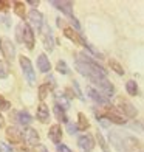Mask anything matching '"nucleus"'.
I'll return each mask as SVG.
<instances>
[{
	"label": "nucleus",
	"mask_w": 144,
	"mask_h": 152,
	"mask_svg": "<svg viewBox=\"0 0 144 152\" xmlns=\"http://www.w3.org/2000/svg\"><path fill=\"white\" fill-rule=\"evenodd\" d=\"M110 141L119 152H141V143L132 135H121L118 132H110Z\"/></svg>",
	"instance_id": "obj_1"
},
{
	"label": "nucleus",
	"mask_w": 144,
	"mask_h": 152,
	"mask_svg": "<svg viewBox=\"0 0 144 152\" xmlns=\"http://www.w3.org/2000/svg\"><path fill=\"white\" fill-rule=\"evenodd\" d=\"M19 62H20V67H22V70H23V73L26 76V79H28V82H30L31 86L36 84V75H34L31 61L26 58V56H20L19 58Z\"/></svg>",
	"instance_id": "obj_2"
},
{
	"label": "nucleus",
	"mask_w": 144,
	"mask_h": 152,
	"mask_svg": "<svg viewBox=\"0 0 144 152\" xmlns=\"http://www.w3.org/2000/svg\"><path fill=\"white\" fill-rule=\"evenodd\" d=\"M0 50H2L3 58H6L8 61L14 59V54H16V48L12 45V42L8 37H2L0 39Z\"/></svg>",
	"instance_id": "obj_3"
},
{
	"label": "nucleus",
	"mask_w": 144,
	"mask_h": 152,
	"mask_svg": "<svg viewBox=\"0 0 144 152\" xmlns=\"http://www.w3.org/2000/svg\"><path fill=\"white\" fill-rule=\"evenodd\" d=\"M23 141L26 146H30V148H34V146H39V134H37V130H34L33 127H26L23 132Z\"/></svg>",
	"instance_id": "obj_4"
},
{
	"label": "nucleus",
	"mask_w": 144,
	"mask_h": 152,
	"mask_svg": "<svg viewBox=\"0 0 144 152\" xmlns=\"http://www.w3.org/2000/svg\"><path fill=\"white\" fill-rule=\"evenodd\" d=\"M28 19H30V23L33 25V28L36 30V31H42L44 30V16L40 14V12L37 10H31L28 12Z\"/></svg>",
	"instance_id": "obj_5"
},
{
	"label": "nucleus",
	"mask_w": 144,
	"mask_h": 152,
	"mask_svg": "<svg viewBox=\"0 0 144 152\" xmlns=\"http://www.w3.org/2000/svg\"><path fill=\"white\" fill-rule=\"evenodd\" d=\"M93 82L99 87V90H101V93H102V95H105L107 98H108V96H113V93H115V87H113V84H112V82L108 81L107 78L95 79Z\"/></svg>",
	"instance_id": "obj_6"
},
{
	"label": "nucleus",
	"mask_w": 144,
	"mask_h": 152,
	"mask_svg": "<svg viewBox=\"0 0 144 152\" xmlns=\"http://www.w3.org/2000/svg\"><path fill=\"white\" fill-rule=\"evenodd\" d=\"M64 34H65V37H68L71 42L78 44V45H82V47H87V45H88L87 40L82 37L78 31H74L73 28H70V26H65V28H64Z\"/></svg>",
	"instance_id": "obj_7"
},
{
	"label": "nucleus",
	"mask_w": 144,
	"mask_h": 152,
	"mask_svg": "<svg viewBox=\"0 0 144 152\" xmlns=\"http://www.w3.org/2000/svg\"><path fill=\"white\" fill-rule=\"evenodd\" d=\"M118 106H119V109L124 112V115L127 116V118H135L136 116V107L132 104V102H129L127 99H124V98H119L118 99Z\"/></svg>",
	"instance_id": "obj_8"
},
{
	"label": "nucleus",
	"mask_w": 144,
	"mask_h": 152,
	"mask_svg": "<svg viewBox=\"0 0 144 152\" xmlns=\"http://www.w3.org/2000/svg\"><path fill=\"white\" fill-rule=\"evenodd\" d=\"M98 118H105V120H108L110 123H115V124H126V120L122 118L121 115L116 113L115 110H112V107H110V106H108L105 112L102 113V115H99Z\"/></svg>",
	"instance_id": "obj_9"
},
{
	"label": "nucleus",
	"mask_w": 144,
	"mask_h": 152,
	"mask_svg": "<svg viewBox=\"0 0 144 152\" xmlns=\"http://www.w3.org/2000/svg\"><path fill=\"white\" fill-rule=\"evenodd\" d=\"M78 144H79V148L84 151V152H92L93 148H95V140H93V137L92 135H81L78 138Z\"/></svg>",
	"instance_id": "obj_10"
},
{
	"label": "nucleus",
	"mask_w": 144,
	"mask_h": 152,
	"mask_svg": "<svg viewBox=\"0 0 144 152\" xmlns=\"http://www.w3.org/2000/svg\"><path fill=\"white\" fill-rule=\"evenodd\" d=\"M51 5L56 6L59 11H62L65 16H68L70 19H74L73 16V3L71 2H57V0H51Z\"/></svg>",
	"instance_id": "obj_11"
},
{
	"label": "nucleus",
	"mask_w": 144,
	"mask_h": 152,
	"mask_svg": "<svg viewBox=\"0 0 144 152\" xmlns=\"http://www.w3.org/2000/svg\"><path fill=\"white\" fill-rule=\"evenodd\" d=\"M23 44L28 50L34 48V31L28 23H23Z\"/></svg>",
	"instance_id": "obj_12"
},
{
	"label": "nucleus",
	"mask_w": 144,
	"mask_h": 152,
	"mask_svg": "<svg viewBox=\"0 0 144 152\" xmlns=\"http://www.w3.org/2000/svg\"><path fill=\"white\" fill-rule=\"evenodd\" d=\"M87 93H88V96L96 102V104H101V106H110L108 104V99H107V96H104V95H101L98 90H95L93 87H88L87 88Z\"/></svg>",
	"instance_id": "obj_13"
},
{
	"label": "nucleus",
	"mask_w": 144,
	"mask_h": 152,
	"mask_svg": "<svg viewBox=\"0 0 144 152\" xmlns=\"http://www.w3.org/2000/svg\"><path fill=\"white\" fill-rule=\"evenodd\" d=\"M48 137H50V140L54 144H59L60 140H62V127L59 124H53L50 127V130H48Z\"/></svg>",
	"instance_id": "obj_14"
},
{
	"label": "nucleus",
	"mask_w": 144,
	"mask_h": 152,
	"mask_svg": "<svg viewBox=\"0 0 144 152\" xmlns=\"http://www.w3.org/2000/svg\"><path fill=\"white\" fill-rule=\"evenodd\" d=\"M6 137H8V140H9V141H12L14 144H19L20 141L23 140L22 132H19L17 127H12V126H9L8 129H6Z\"/></svg>",
	"instance_id": "obj_15"
},
{
	"label": "nucleus",
	"mask_w": 144,
	"mask_h": 152,
	"mask_svg": "<svg viewBox=\"0 0 144 152\" xmlns=\"http://www.w3.org/2000/svg\"><path fill=\"white\" fill-rule=\"evenodd\" d=\"M37 120L40 123H48L50 121V110H48L45 102H40L37 106Z\"/></svg>",
	"instance_id": "obj_16"
},
{
	"label": "nucleus",
	"mask_w": 144,
	"mask_h": 152,
	"mask_svg": "<svg viewBox=\"0 0 144 152\" xmlns=\"http://www.w3.org/2000/svg\"><path fill=\"white\" fill-rule=\"evenodd\" d=\"M37 68L42 73H48L51 70V64H50V59H48L45 54H39V58H37Z\"/></svg>",
	"instance_id": "obj_17"
},
{
	"label": "nucleus",
	"mask_w": 144,
	"mask_h": 152,
	"mask_svg": "<svg viewBox=\"0 0 144 152\" xmlns=\"http://www.w3.org/2000/svg\"><path fill=\"white\" fill-rule=\"evenodd\" d=\"M42 37H44V44H45V47L51 51V50H53V34H51V30H50V26H48V25L44 26Z\"/></svg>",
	"instance_id": "obj_18"
},
{
	"label": "nucleus",
	"mask_w": 144,
	"mask_h": 152,
	"mask_svg": "<svg viewBox=\"0 0 144 152\" xmlns=\"http://www.w3.org/2000/svg\"><path fill=\"white\" fill-rule=\"evenodd\" d=\"M16 118H17V121H19L20 124H23V126H28V124L33 121V120H31V115H30L28 112H25V110H20V112H17Z\"/></svg>",
	"instance_id": "obj_19"
},
{
	"label": "nucleus",
	"mask_w": 144,
	"mask_h": 152,
	"mask_svg": "<svg viewBox=\"0 0 144 152\" xmlns=\"http://www.w3.org/2000/svg\"><path fill=\"white\" fill-rule=\"evenodd\" d=\"M54 115H56V118H57L59 121L68 124V116H67V113H65V109H62V107L57 106V104H54Z\"/></svg>",
	"instance_id": "obj_20"
},
{
	"label": "nucleus",
	"mask_w": 144,
	"mask_h": 152,
	"mask_svg": "<svg viewBox=\"0 0 144 152\" xmlns=\"http://www.w3.org/2000/svg\"><path fill=\"white\" fill-rule=\"evenodd\" d=\"M90 127V123H88L87 116L84 113H78V129L79 130H87Z\"/></svg>",
	"instance_id": "obj_21"
},
{
	"label": "nucleus",
	"mask_w": 144,
	"mask_h": 152,
	"mask_svg": "<svg viewBox=\"0 0 144 152\" xmlns=\"http://www.w3.org/2000/svg\"><path fill=\"white\" fill-rule=\"evenodd\" d=\"M54 99H56V104L57 106H60V107L65 109V110L70 107V101H68V98H67V96H64V95L57 93L56 96H54Z\"/></svg>",
	"instance_id": "obj_22"
},
{
	"label": "nucleus",
	"mask_w": 144,
	"mask_h": 152,
	"mask_svg": "<svg viewBox=\"0 0 144 152\" xmlns=\"http://www.w3.org/2000/svg\"><path fill=\"white\" fill-rule=\"evenodd\" d=\"M126 90L130 96H136L138 95V84L135 81H127L126 82Z\"/></svg>",
	"instance_id": "obj_23"
},
{
	"label": "nucleus",
	"mask_w": 144,
	"mask_h": 152,
	"mask_svg": "<svg viewBox=\"0 0 144 152\" xmlns=\"http://www.w3.org/2000/svg\"><path fill=\"white\" fill-rule=\"evenodd\" d=\"M14 12L20 17V19H25V5L22 2H14Z\"/></svg>",
	"instance_id": "obj_24"
},
{
	"label": "nucleus",
	"mask_w": 144,
	"mask_h": 152,
	"mask_svg": "<svg viewBox=\"0 0 144 152\" xmlns=\"http://www.w3.org/2000/svg\"><path fill=\"white\" fill-rule=\"evenodd\" d=\"M108 65H110V67H112V70H115L118 75H124V68L121 67V64H119L118 61L110 59V61H108Z\"/></svg>",
	"instance_id": "obj_25"
},
{
	"label": "nucleus",
	"mask_w": 144,
	"mask_h": 152,
	"mask_svg": "<svg viewBox=\"0 0 144 152\" xmlns=\"http://www.w3.org/2000/svg\"><path fill=\"white\" fill-rule=\"evenodd\" d=\"M96 138H98V143H99V146H101V149H102V151H104V152H110V149H108L107 143H105V140H104V137H102V134H101V132L96 134Z\"/></svg>",
	"instance_id": "obj_26"
},
{
	"label": "nucleus",
	"mask_w": 144,
	"mask_h": 152,
	"mask_svg": "<svg viewBox=\"0 0 144 152\" xmlns=\"http://www.w3.org/2000/svg\"><path fill=\"white\" fill-rule=\"evenodd\" d=\"M50 90H51V88L48 87L47 84L40 86V87H39V99H40V101H44V99L47 98V95H48V92H50Z\"/></svg>",
	"instance_id": "obj_27"
},
{
	"label": "nucleus",
	"mask_w": 144,
	"mask_h": 152,
	"mask_svg": "<svg viewBox=\"0 0 144 152\" xmlns=\"http://www.w3.org/2000/svg\"><path fill=\"white\" fill-rule=\"evenodd\" d=\"M23 23L25 22H20L17 26H16V37L19 42H23Z\"/></svg>",
	"instance_id": "obj_28"
},
{
	"label": "nucleus",
	"mask_w": 144,
	"mask_h": 152,
	"mask_svg": "<svg viewBox=\"0 0 144 152\" xmlns=\"http://www.w3.org/2000/svg\"><path fill=\"white\" fill-rule=\"evenodd\" d=\"M56 68H57V72H59V73L68 75V65L65 64L64 61H59V62H57V65H56Z\"/></svg>",
	"instance_id": "obj_29"
},
{
	"label": "nucleus",
	"mask_w": 144,
	"mask_h": 152,
	"mask_svg": "<svg viewBox=\"0 0 144 152\" xmlns=\"http://www.w3.org/2000/svg\"><path fill=\"white\" fill-rule=\"evenodd\" d=\"M6 76H8V65L0 61V78H6Z\"/></svg>",
	"instance_id": "obj_30"
},
{
	"label": "nucleus",
	"mask_w": 144,
	"mask_h": 152,
	"mask_svg": "<svg viewBox=\"0 0 144 152\" xmlns=\"http://www.w3.org/2000/svg\"><path fill=\"white\" fill-rule=\"evenodd\" d=\"M9 107H11V102H9V101H6L3 96L0 95V109H2V110H8Z\"/></svg>",
	"instance_id": "obj_31"
},
{
	"label": "nucleus",
	"mask_w": 144,
	"mask_h": 152,
	"mask_svg": "<svg viewBox=\"0 0 144 152\" xmlns=\"http://www.w3.org/2000/svg\"><path fill=\"white\" fill-rule=\"evenodd\" d=\"M73 90L76 92V96L79 99H84V96H82V92H81V88H79V84L76 81H73Z\"/></svg>",
	"instance_id": "obj_32"
},
{
	"label": "nucleus",
	"mask_w": 144,
	"mask_h": 152,
	"mask_svg": "<svg viewBox=\"0 0 144 152\" xmlns=\"http://www.w3.org/2000/svg\"><path fill=\"white\" fill-rule=\"evenodd\" d=\"M0 152H14V151H12V148L9 146V144L0 141Z\"/></svg>",
	"instance_id": "obj_33"
},
{
	"label": "nucleus",
	"mask_w": 144,
	"mask_h": 152,
	"mask_svg": "<svg viewBox=\"0 0 144 152\" xmlns=\"http://www.w3.org/2000/svg\"><path fill=\"white\" fill-rule=\"evenodd\" d=\"M67 126H68V130H70V134H76V130H79V129H78V124H76V126H73L71 123H68Z\"/></svg>",
	"instance_id": "obj_34"
},
{
	"label": "nucleus",
	"mask_w": 144,
	"mask_h": 152,
	"mask_svg": "<svg viewBox=\"0 0 144 152\" xmlns=\"http://www.w3.org/2000/svg\"><path fill=\"white\" fill-rule=\"evenodd\" d=\"M57 152H71L65 144H57Z\"/></svg>",
	"instance_id": "obj_35"
},
{
	"label": "nucleus",
	"mask_w": 144,
	"mask_h": 152,
	"mask_svg": "<svg viewBox=\"0 0 144 152\" xmlns=\"http://www.w3.org/2000/svg\"><path fill=\"white\" fill-rule=\"evenodd\" d=\"M37 152H48V151H47V148H45V146L39 144V146H37Z\"/></svg>",
	"instance_id": "obj_36"
},
{
	"label": "nucleus",
	"mask_w": 144,
	"mask_h": 152,
	"mask_svg": "<svg viewBox=\"0 0 144 152\" xmlns=\"http://www.w3.org/2000/svg\"><path fill=\"white\" fill-rule=\"evenodd\" d=\"M28 3L31 6H39V0H28Z\"/></svg>",
	"instance_id": "obj_37"
},
{
	"label": "nucleus",
	"mask_w": 144,
	"mask_h": 152,
	"mask_svg": "<svg viewBox=\"0 0 144 152\" xmlns=\"http://www.w3.org/2000/svg\"><path fill=\"white\" fill-rule=\"evenodd\" d=\"M0 6H2V10H6L9 6V3L8 2H0Z\"/></svg>",
	"instance_id": "obj_38"
},
{
	"label": "nucleus",
	"mask_w": 144,
	"mask_h": 152,
	"mask_svg": "<svg viewBox=\"0 0 144 152\" xmlns=\"http://www.w3.org/2000/svg\"><path fill=\"white\" fill-rule=\"evenodd\" d=\"M3 126H5V118L0 115V127H3Z\"/></svg>",
	"instance_id": "obj_39"
},
{
	"label": "nucleus",
	"mask_w": 144,
	"mask_h": 152,
	"mask_svg": "<svg viewBox=\"0 0 144 152\" xmlns=\"http://www.w3.org/2000/svg\"><path fill=\"white\" fill-rule=\"evenodd\" d=\"M16 152H28V151H25V148H19Z\"/></svg>",
	"instance_id": "obj_40"
},
{
	"label": "nucleus",
	"mask_w": 144,
	"mask_h": 152,
	"mask_svg": "<svg viewBox=\"0 0 144 152\" xmlns=\"http://www.w3.org/2000/svg\"><path fill=\"white\" fill-rule=\"evenodd\" d=\"M143 127H144V124H143Z\"/></svg>",
	"instance_id": "obj_41"
}]
</instances>
